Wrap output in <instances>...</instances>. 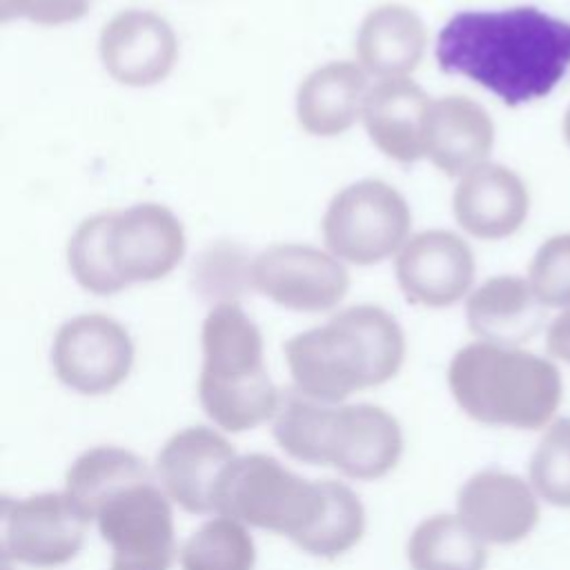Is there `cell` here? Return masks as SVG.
<instances>
[{
  "mask_svg": "<svg viewBox=\"0 0 570 570\" xmlns=\"http://www.w3.org/2000/svg\"><path fill=\"white\" fill-rule=\"evenodd\" d=\"M407 561L412 570H483L488 550L459 514H434L412 532Z\"/></svg>",
  "mask_w": 570,
  "mask_h": 570,
  "instance_id": "obj_23",
  "label": "cell"
},
{
  "mask_svg": "<svg viewBox=\"0 0 570 570\" xmlns=\"http://www.w3.org/2000/svg\"><path fill=\"white\" fill-rule=\"evenodd\" d=\"M176 56L174 29L151 11H120L100 33L102 65L120 85L149 87L160 82L174 69Z\"/></svg>",
  "mask_w": 570,
  "mask_h": 570,
  "instance_id": "obj_15",
  "label": "cell"
},
{
  "mask_svg": "<svg viewBox=\"0 0 570 570\" xmlns=\"http://www.w3.org/2000/svg\"><path fill=\"white\" fill-rule=\"evenodd\" d=\"M274 436L289 456L332 465L358 481L387 474L403 452L401 425L383 407L367 403L330 407L298 392L281 399Z\"/></svg>",
  "mask_w": 570,
  "mask_h": 570,
  "instance_id": "obj_5",
  "label": "cell"
},
{
  "mask_svg": "<svg viewBox=\"0 0 570 570\" xmlns=\"http://www.w3.org/2000/svg\"><path fill=\"white\" fill-rule=\"evenodd\" d=\"M2 18H27L38 24H65L80 20L89 0H0Z\"/></svg>",
  "mask_w": 570,
  "mask_h": 570,
  "instance_id": "obj_29",
  "label": "cell"
},
{
  "mask_svg": "<svg viewBox=\"0 0 570 570\" xmlns=\"http://www.w3.org/2000/svg\"><path fill=\"white\" fill-rule=\"evenodd\" d=\"M403 356L401 325L376 305L347 307L285 343L296 392L318 403H338L356 390L390 381Z\"/></svg>",
  "mask_w": 570,
  "mask_h": 570,
  "instance_id": "obj_3",
  "label": "cell"
},
{
  "mask_svg": "<svg viewBox=\"0 0 570 570\" xmlns=\"http://www.w3.org/2000/svg\"><path fill=\"white\" fill-rule=\"evenodd\" d=\"M448 385L470 419L514 430L548 428L563 401V379L550 358L485 341L452 356Z\"/></svg>",
  "mask_w": 570,
  "mask_h": 570,
  "instance_id": "obj_4",
  "label": "cell"
},
{
  "mask_svg": "<svg viewBox=\"0 0 570 570\" xmlns=\"http://www.w3.org/2000/svg\"><path fill=\"white\" fill-rule=\"evenodd\" d=\"M456 510L485 543L497 546L523 541L541 519L539 497L530 481L499 468L472 474L456 494Z\"/></svg>",
  "mask_w": 570,
  "mask_h": 570,
  "instance_id": "obj_13",
  "label": "cell"
},
{
  "mask_svg": "<svg viewBox=\"0 0 570 570\" xmlns=\"http://www.w3.org/2000/svg\"><path fill=\"white\" fill-rule=\"evenodd\" d=\"M470 330L485 343L517 347L543 325V305L530 281L494 276L472 292L465 305Z\"/></svg>",
  "mask_w": 570,
  "mask_h": 570,
  "instance_id": "obj_20",
  "label": "cell"
},
{
  "mask_svg": "<svg viewBox=\"0 0 570 570\" xmlns=\"http://www.w3.org/2000/svg\"><path fill=\"white\" fill-rule=\"evenodd\" d=\"M528 481L548 505L570 508V416L546 428L530 456Z\"/></svg>",
  "mask_w": 570,
  "mask_h": 570,
  "instance_id": "obj_27",
  "label": "cell"
},
{
  "mask_svg": "<svg viewBox=\"0 0 570 570\" xmlns=\"http://www.w3.org/2000/svg\"><path fill=\"white\" fill-rule=\"evenodd\" d=\"M528 276L543 307L570 309V234H557L543 240L530 263Z\"/></svg>",
  "mask_w": 570,
  "mask_h": 570,
  "instance_id": "obj_28",
  "label": "cell"
},
{
  "mask_svg": "<svg viewBox=\"0 0 570 570\" xmlns=\"http://www.w3.org/2000/svg\"><path fill=\"white\" fill-rule=\"evenodd\" d=\"M410 223V207L392 185L358 180L327 205L323 238L334 256L354 265H374L403 245Z\"/></svg>",
  "mask_w": 570,
  "mask_h": 570,
  "instance_id": "obj_8",
  "label": "cell"
},
{
  "mask_svg": "<svg viewBox=\"0 0 570 570\" xmlns=\"http://www.w3.org/2000/svg\"><path fill=\"white\" fill-rule=\"evenodd\" d=\"M563 136H566L568 145H570V107H568V111L563 116Z\"/></svg>",
  "mask_w": 570,
  "mask_h": 570,
  "instance_id": "obj_31",
  "label": "cell"
},
{
  "mask_svg": "<svg viewBox=\"0 0 570 570\" xmlns=\"http://www.w3.org/2000/svg\"><path fill=\"white\" fill-rule=\"evenodd\" d=\"M109 212L82 220L69 238L67 258L76 281L91 294L107 296L120 292L125 285L116 276L107 247Z\"/></svg>",
  "mask_w": 570,
  "mask_h": 570,
  "instance_id": "obj_26",
  "label": "cell"
},
{
  "mask_svg": "<svg viewBox=\"0 0 570 570\" xmlns=\"http://www.w3.org/2000/svg\"><path fill=\"white\" fill-rule=\"evenodd\" d=\"M236 459L218 432L196 425L174 434L158 454L156 468L165 494L194 514L216 512L218 483Z\"/></svg>",
  "mask_w": 570,
  "mask_h": 570,
  "instance_id": "obj_16",
  "label": "cell"
},
{
  "mask_svg": "<svg viewBox=\"0 0 570 570\" xmlns=\"http://www.w3.org/2000/svg\"><path fill=\"white\" fill-rule=\"evenodd\" d=\"M107 247L111 267L127 287L167 276L183 258L185 232L167 207L140 203L109 212Z\"/></svg>",
  "mask_w": 570,
  "mask_h": 570,
  "instance_id": "obj_12",
  "label": "cell"
},
{
  "mask_svg": "<svg viewBox=\"0 0 570 570\" xmlns=\"http://www.w3.org/2000/svg\"><path fill=\"white\" fill-rule=\"evenodd\" d=\"M436 62L505 105L546 98L570 69V22L537 7L461 11L436 38Z\"/></svg>",
  "mask_w": 570,
  "mask_h": 570,
  "instance_id": "obj_1",
  "label": "cell"
},
{
  "mask_svg": "<svg viewBox=\"0 0 570 570\" xmlns=\"http://www.w3.org/2000/svg\"><path fill=\"white\" fill-rule=\"evenodd\" d=\"M254 541L245 525L229 517L203 523L183 546V570H252Z\"/></svg>",
  "mask_w": 570,
  "mask_h": 570,
  "instance_id": "obj_25",
  "label": "cell"
},
{
  "mask_svg": "<svg viewBox=\"0 0 570 570\" xmlns=\"http://www.w3.org/2000/svg\"><path fill=\"white\" fill-rule=\"evenodd\" d=\"M396 278L407 301L425 307H448L470 289L474 254L452 232H421L401 249Z\"/></svg>",
  "mask_w": 570,
  "mask_h": 570,
  "instance_id": "obj_14",
  "label": "cell"
},
{
  "mask_svg": "<svg viewBox=\"0 0 570 570\" xmlns=\"http://www.w3.org/2000/svg\"><path fill=\"white\" fill-rule=\"evenodd\" d=\"M2 519L4 557L36 568L73 559L91 521L67 492H47L22 501L4 499Z\"/></svg>",
  "mask_w": 570,
  "mask_h": 570,
  "instance_id": "obj_9",
  "label": "cell"
},
{
  "mask_svg": "<svg viewBox=\"0 0 570 570\" xmlns=\"http://www.w3.org/2000/svg\"><path fill=\"white\" fill-rule=\"evenodd\" d=\"M367 78L352 62H330L312 71L298 87L296 116L314 136H338L365 107Z\"/></svg>",
  "mask_w": 570,
  "mask_h": 570,
  "instance_id": "obj_21",
  "label": "cell"
},
{
  "mask_svg": "<svg viewBox=\"0 0 570 570\" xmlns=\"http://www.w3.org/2000/svg\"><path fill=\"white\" fill-rule=\"evenodd\" d=\"M56 376L80 394H105L118 387L134 363L127 330L109 316L82 314L67 321L51 347Z\"/></svg>",
  "mask_w": 570,
  "mask_h": 570,
  "instance_id": "obj_10",
  "label": "cell"
},
{
  "mask_svg": "<svg viewBox=\"0 0 570 570\" xmlns=\"http://www.w3.org/2000/svg\"><path fill=\"white\" fill-rule=\"evenodd\" d=\"M459 225L483 240L512 236L525 220L530 196L523 180L503 165L483 163L468 171L452 198Z\"/></svg>",
  "mask_w": 570,
  "mask_h": 570,
  "instance_id": "obj_17",
  "label": "cell"
},
{
  "mask_svg": "<svg viewBox=\"0 0 570 570\" xmlns=\"http://www.w3.org/2000/svg\"><path fill=\"white\" fill-rule=\"evenodd\" d=\"M142 476H149V470L134 452L102 445L80 454L71 463V468L67 470L65 492L91 519L96 503L105 494Z\"/></svg>",
  "mask_w": 570,
  "mask_h": 570,
  "instance_id": "obj_24",
  "label": "cell"
},
{
  "mask_svg": "<svg viewBox=\"0 0 570 570\" xmlns=\"http://www.w3.org/2000/svg\"><path fill=\"white\" fill-rule=\"evenodd\" d=\"M428 31L423 20L405 4H381L361 22L356 53L370 73L405 78L423 58Z\"/></svg>",
  "mask_w": 570,
  "mask_h": 570,
  "instance_id": "obj_22",
  "label": "cell"
},
{
  "mask_svg": "<svg viewBox=\"0 0 570 570\" xmlns=\"http://www.w3.org/2000/svg\"><path fill=\"white\" fill-rule=\"evenodd\" d=\"M546 347L554 358L570 363V309L561 312L550 323L546 332Z\"/></svg>",
  "mask_w": 570,
  "mask_h": 570,
  "instance_id": "obj_30",
  "label": "cell"
},
{
  "mask_svg": "<svg viewBox=\"0 0 570 570\" xmlns=\"http://www.w3.org/2000/svg\"><path fill=\"white\" fill-rule=\"evenodd\" d=\"M216 512L285 534L303 552L338 557L358 543L365 510L338 481H307L274 456H236L216 490Z\"/></svg>",
  "mask_w": 570,
  "mask_h": 570,
  "instance_id": "obj_2",
  "label": "cell"
},
{
  "mask_svg": "<svg viewBox=\"0 0 570 570\" xmlns=\"http://www.w3.org/2000/svg\"><path fill=\"white\" fill-rule=\"evenodd\" d=\"M249 278L261 294L296 312L330 309L350 287V276L334 256L296 243L261 252L252 263Z\"/></svg>",
  "mask_w": 570,
  "mask_h": 570,
  "instance_id": "obj_11",
  "label": "cell"
},
{
  "mask_svg": "<svg viewBox=\"0 0 570 570\" xmlns=\"http://www.w3.org/2000/svg\"><path fill=\"white\" fill-rule=\"evenodd\" d=\"M91 519L111 546V570H169L176 552L174 517L151 474L105 494Z\"/></svg>",
  "mask_w": 570,
  "mask_h": 570,
  "instance_id": "obj_7",
  "label": "cell"
},
{
  "mask_svg": "<svg viewBox=\"0 0 570 570\" xmlns=\"http://www.w3.org/2000/svg\"><path fill=\"white\" fill-rule=\"evenodd\" d=\"M432 100L407 78H387L367 91L363 120L372 142L399 163L425 156V120Z\"/></svg>",
  "mask_w": 570,
  "mask_h": 570,
  "instance_id": "obj_19",
  "label": "cell"
},
{
  "mask_svg": "<svg viewBox=\"0 0 570 570\" xmlns=\"http://www.w3.org/2000/svg\"><path fill=\"white\" fill-rule=\"evenodd\" d=\"M200 341L198 396L205 414L229 432L256 428L274 416L281 396L265 370L263 336L240 305L218 303L203 323Z\"/></svg>",
  "mask_w": 570,
  "mask_h": 570,
  "instance_id": "obj_6",
  "label": "cell"
},
{
  "mask_svg": "<svg viewBox=\"0 0 570 570\" xmlns=\"http://www.w3.org/2000/svg\"><path fill=\"white\" fill-rule=\"evenodd\" d=\"M494 145V125L488 111L465 98L432 100L425 120V156L448 176H465L483 165Z\"/></svg>",
  "mask_w": 570,
  "mask_h": 570,
  "instance_id": "obj_18",
  "label": "cell"
}]
</instances>
